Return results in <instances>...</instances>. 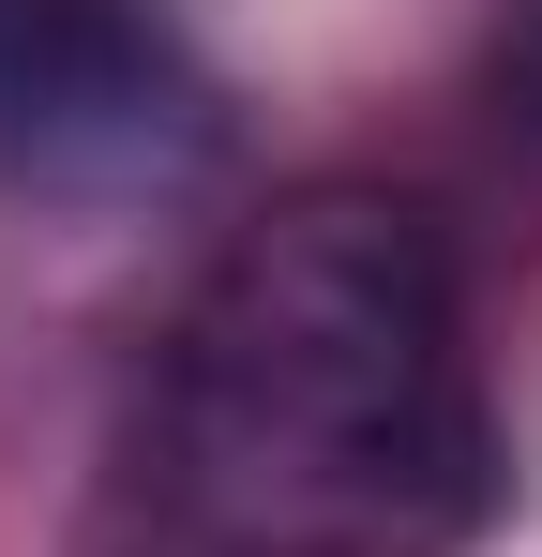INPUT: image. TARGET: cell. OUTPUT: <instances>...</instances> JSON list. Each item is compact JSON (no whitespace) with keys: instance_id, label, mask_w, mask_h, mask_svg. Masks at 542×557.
<instances>
[{"instance_id":"obj_1","label":"cell","mask_w":542,"mask_h":557,"mask_svg":"<svg viewBox=\"0 0 542 557\" xmlns=\"http://www.w3.org/2000/svg\"><path fill=\"white\" fill-rule=\"evenodd\" d=\"M151 467L196 557H452L497 497L452 242L361 182L257 211L167 332Z\"/></svg>"},{"instance_id":"obj_2","label":"cell","mask_w":542,"mask_h":557,"mask_svg":"<svg viewBox=\"0 0 542 557\" xmlns=\"http://www.w3.org/2000/svg\"><path fill=\"white\" fill-rule=\"evenodd\" d=\"M226 151V106L151 0H0V182L121 211Z\"/></svg>"},{"instance_id":"obj_3","label":"cell","mask_w":542,"mask_h":557,"mask_svg":"<svg viewBox=\"0 0 542 557\" xmlns=\"http://www.w3.org/2000/svg\"><path fill=\"white\" fill-rule=\"evenodd\" d=\"M482 91H497V121L542 151V0H513V15H497V46H482Z\"/></svg>"}]
</instances>
